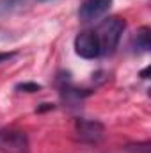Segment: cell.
<instances>
[{
  "instance_id": "52a82bcc",
  "label": "cell",
  "mask_w": 151,
  "mask_h": 153,
  "mask_svg": "<svg viewBox=\"0 0 151 153\" xmlns=\"http://www.w3.org/2000/svg\"><path fill=\"white\" fill-rule=\"evenodd\" d=\"M29 0H0V14H7L13 13L16 9H20L21 5H25Z\"/></svg>"
},
{
  "instance_id": "4fadbf2b",
  "label": "cell",
  "mask_w": 151,
  "mask_h": 153,
  "mask_svg": "<svg viewBox=\"0 0 151 153\" xmlns=\"http://www.w3.org/2000/svg\"><path fill=\"white\" fill-rule=\"evenodd\" d=\"M38 2H50V0H38Z\"/></svg>"
},
{
  "instance_id": "8fae6325",
  "label": "cell",
  "mask_w": 151,
  "mask_h": 153,
  "mask_svg": "<svg viewBox=\"0 0 151 153\" xmlns=\"http://www.w3.org/2000/svg\"><path fill=\"white\" fill-rule=\"evenodd\" d=\"M52 109H53V105H50V103H43V107L36 109V112H43V111H52Z\"/></svg>"
},
{
  "instance_id": "7a4b0ae2",
  "label": "cell",
  "mask_w": 151,
  "mask_h": 153,
  "mask_svg": "<svg viewBox=\"0 0 151 153\" xmlns=\"http://www.w3.org/2000/svg\"><path fill=\"white\" fill-rule=\"evenodd\" d=\"M30 144L23 130H0V153H29Z\"/></svg>"
},
{
  "instance_id": "277c9868",
  "label": "cell",
  "mask_w": 151,
  "mask_h": 153,
  "mask_svg": "<svg viewBox=\"0 0 151 153\" xmlns=\"http://www.w3.org/2000/svg\"><path fill=\"white\" fill-rule=\"evenodd\" d=\"M75 53L82 59H98L101 57L100 53V45H98V39L94 36V30H82L78 32L75 38Z\"/></svg>"
},
{
  "instance_id": "9c48e42d",
  "label": "cell",
  "mask_w": 151,
  "mask_h": 153,
  "mask_svg": "<svg viewBox=\"0 0 151 153\" xmlns=\"http://www.w3.org/2000/svg\"><path fill=\"white\" fill-rule=\"evenodd\" d=\"M16 89L25 91V93H38V91H41V85L36 84V82H23V84H18Z\"/></svg>"
},
{
  "instance_id": "3957f363",
  "label": "cell",
  "mask_w": 151,
  "mask_h": 153,
  "mask_svg": "<svg viewBox=\"0 0 151 153\" xmlns=\"http://www.w3.org/2000/svg\"><path fill=\"white\" fill-rule=\"evenodd\" d=\"M75 132L76 137L87 144H98L105 137V126H103V123H100L96 119L78 117L75 121Z\"/></svg>"
},
{
  "instance_id": "7c38bea8",
  "label": "cell",
  "mask_w": 151,
  "mask_h": 153,
  "mask_svg": "<svg viewBox=\"0 0 151 153\" xmlns=\"http://www.w3.org/2000/svg\"><path fill=\"white\" fill-rule=\"evenodd\" d=\"M148 68H146V70H142V71H141V76H142V78H148Z\"/></svg>"
},
{
  "instance_id": "8992f818",
  "label": "cell",
  "mask_w": 151,
  "mask_h": 153,
  "mask_svg": "<svg viewBox=\"0 0 151 153\" xmlns=\"http://www.w3.org/2000/svg\"><path fill=\"white\" fill-rule=\"evenodd\" d=\"M132 48L137 53H146L150 52L151 43H150V27H141L132 41Z\"/></svg>"
},
{
  "instance_id": "5b68a950",
  "label": "cell",
  "mask_w": 151,
  "mask_h": 153,
  "mask_svg": "<svg viewBox=\"0 0 151 153\" xmlns=\"http://www.w3.org/2000/svg\"><path fill=\"white\" fill-rule=\"evenodd\" d=\"M114 0H84L80 9H78V18L84 23L94 22L101 16H105L109 13V9L112 7Z\"/></svg>"
},
{
  "instance_id": "ba28073f",
  "label": "cell",
  "mask_w": 151,
  "mask_h": 153,
  "mask_svg": "<svg viewBox=\"0 0 151 153\" xmlns=\"http://www.w3.org/2000/svg\"><path fill=\"white\" fill-rule=\"evenodd\" d=\"M150 141H144V143H128L124 146V150L130 153H150Z\"/></svg>"
},
{
  "instance_id": "6da1fadb",
  "label": "cell",
  "mask_w": 151,
  "mask_h": 153,
  "mask_svg": "<svg viewBox=\"0 0 151 153\" xmlns=\"http://www.w3.org/2000/svg\"><path fill=\"white\" fill-rule=\"evenodd\" d=\"M124 29H126V22L121 16H109L94 29V36L98 39L101 55H110L115 52Z\"/></svg>"
},
{
  "instance_id": "30bf717a",
  "label": "cell",
  "mask_w": 151,
  "mask_h": 153,
  "mask_svg": "<svg viewBox=\"0 0 151 153\" xmlns=\"http://www.w3.org/2000/svg\"><path fill=\"white\" fill-rule=\"evenodd\" d=\"M14 57H16V52H4V53H0V64L2 62H9Z\"/></svg>"
}]
</instances>
